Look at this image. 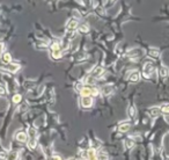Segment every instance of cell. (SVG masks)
Returning <instances> with one entry per match:
<instances>
[{"mask_svg":"<svg viewBox=\"0 0 169 160\" xmlns=\"http://www.w3.org/2000/svg\"><path fill=\"white\" fill-rule=\"evenodd\" d=\"M154 70H155L154 63L146 62L145 65H144V70H143V77L145 78V79H150L151 74L154 72Z\"/></svg>","mask_w":169,"mask_h":160,"instance_id":"1","label":"cell"},{"mask_svg":"<svg viewBox=\"0 0 169 160\" xmlns=\"http://www.w3.org/2000/svg\"><path fill=\"white\" fill-rule=\"evenodd\" d=\"M78 27H79V22H78L77 19H72L68 20L67 24H66V30L68 33H75V30H78Z\"/></svg>","mask_w":169,"mask_h":160,"instance_id":"2","label":"cell"},{"mask_svg":"<svg viewBox=\"0 0 169 160\" xmlns=\"http://www.w3.org/2000/svg\"><path fill=\"white\" fill-rule=\"evenodd\" d=\"M103 74H104V68H102V66H96V68L92 71V73H91V76H92L93 78H95V79L102 78Z\"/></svg>","mask_w":169,"mask_h":160,"instance_id":"3","label":"cell"},{"mask_svg":"<svg viewBox=\"0 0 169 160\" xmlns=\"http://www.w3.org/2000/svg\"><path fill=\"white\" fill-rule=\"evenodd\" d=\"M81 107L82 108H91L93 106V97L92 96H83L81 97Z\"/></svg>","mask_w":169,"mask_h":160,"instance_id":"4","label":"cell"},{"mask_svg":"<svg viewBox=\"0 0 169 160\" xmlns=\"http://www.w3.org/2000/svg\"><path fill=\"white\" fill-rule=\"evenodd\" d=\"M15 138H16V141L20 142V143H26L27 139H28V135H27V132H24V131H18L16 135H15Z\"/></svg>","mask_w":169,"mask_h":160,"instance_id":"5","label":"cell"},{"mask_svg":"<svg viewBox=\"0 0 169 160\" xmlns=\"http://www.w3.org/2000/svg\"><path fill=\"white\" fill-rule=\"evenodd\" d=\"M20 66L19 64H15V63H10V64H6V70L8 71V72L10 73H15V72H18L20 70Z\"/></svg>","mask_w":169,"mask_h":160,"instance_id":"6","label":"cell"},{"mask_svg":"<svg viewBox=\"0 0 169 160\" xmlns=\"http://www.w3.org/2000/svg\"><path fill=\"white\" fill-rule=\"evenodd\" d=\"M148 114H150L151 117L155 118V117H159L160 116L161 110H160L159 107H152V108H150V110H148Z\"/></svg>","mask_w":169,"mask_h":160,"instance_id":"7","label":"cell"},{"mask_svg":"<svg viewBox=\"0 0 169 160\" xmlns=\"http://www.w3.org/2000/svg\"><path fill=\"white\" fill-rule=\"evenodd\" d=\"M131 129V124L129 122H123L121 123L119 125H118V131L119 132H126V131H129Z\"/></svg>","mask_w":169,"mask_h":160,"instance_id":"8","label":"cell"},{"mask_svg":"<svg viewBox=\"0 0 169 160\" xmlns=\"http://www.w3.org/2000/svg\"><path fill=\"white\" fill-rule=\"evenodd\" d=\"M62 57H63V51H62V49L51 51V58L54 59V60H58V59H60Z\"/></svg>","mask_w":169,"mask_h":160,"instance_id":"9","label":"cell"},{"mask_svg":"<svg viewBox=\"0 0 169 160\" xmlns=\"http://www.w3.org/2000/svg\"><path fill=\"white\" fill-rule=\"evenodd\" d=\"M87 154H88V160H97V153L96 150L92 147L87 151Z\"/></svg>","mask_w":169,"mask_h":160,"instance_id":"10","label":"cell"},{"mask_svg":"<svg viewBox=\"0 0 169 160\" xmlns=\"http://www.w3.org/2000/svg\"><path fill=\"white\" fill-rule=\"evenodd\" d=\"M1 60H2V63L5 64L12 63V55L10 52H4L1 55Z\"/></svg>","mask_w":169,"mask_h":160,"instance_id":"11","label":"cell"},{"mask_svg":"<svg viewBox=\"0 0 169 160\" xmlns=\"http://www.w3.org/2000/svg\"><path fill=\"white\" fill-rule=\"evenodd\" d=\"M78 31L80 33V34H88L89 33V27H88V24H79V27H78Z\"/></svg>","mask_w":169,"mask_h":160,"instance_id":"12","label":"cell"},{"mask_svg":"<svg viewBox=\"0 0 169 160\" xmlns=\"http://www.w3.org/2000/svg\"><path fill=\"white\" fill-rule=\"evenodd\" d=\"M80 95H81V97L92 96V87H83L80 91Z\"/></svg>","mask_w":169,"mask_h":160,"instance_id":"13","label":"cell"},{"mask_svg":"<svg viewBox=\"0 0 169 160\" xmlns=\"http://www.w3.org/2000/svg\"><path fill=\"white\" fill-rule=\"evenodd\" d=\"M112 92H114V87H112L111 85H106V86L102 87V93H103L104 95H109V94H111Z\"/></svg>","mask_w":169,"mask_h":160,"instance_id":"14","label":"cell"},{"mask_svg":"<svg viewBox=\"0 0 169 160\" xmlns=\"http://www.w3.org/2000/svg\"><path fill=\"white\" fill-rule=\"evenodd\" d=\"M139 78H140L139 73L137 72V71H135V72H132L130 74V77H129V80H130L131 83H137V81L139 80Z\"/></svg>","mask_w":169,"mask_h":160,"instance_id":"15","label":"cell"},{"mask_svg":"<svg viewBox=\"0 0 169 160\" xmlns=\"http://www.w3.org/2000/svg\"><path fill=\"white\" fill-rule=\"evenodd\" d=\"M140 53H141V50H139V49H135V50H132V51H130V52L127 53V56L131 57V58H135V57H139V56H141Z\"/></svg>","mask_w":169,"mask_h":160,"instance_id":"16","label":"cell"},{"mask_svg":"<svg viewBox=\"0 0 169 160\" xmlns=\"http://www.w3.org/2000/svg\"><path fill=\"white\" fill-rule=\"evenodd\" d=\"M148 56L152 57V58H159L160 56L159 50H156V49H150V50H148Z\"/></svg>","mask_w":169,"mask_h":160,"instance_id":"17","label":"cell"},{"mask_svg":"<svg viewBox=\"0 0 169 160\" xmlns=\"http://www.w3.org/2000/svg\"><path fill=\"white\" fill-rule=\"evenodd\" d=\"M27 135L29 136V138H37V131L35 128H29L27 130Z\"/></svg>","mask_w":169,"mask_h":160,"instance_id":"18","label":"cell"},{"mask_svg":"<svg viewBox=\"0 0 169 160\" xmlns=\"http://www.w3.org/2000/svg\"><path fill=\"white\" fill-rule=\"evenodd\" d=\"M159 73H160V76H161L162 78L168 77V74H169V70H168V68H167V66H161V68H160Z\"/></svg>","mask_w":169,"mask_h":160,"instance_id":"19","label":"cell"},{"mask_svg":"<svg viewBox=\"0 0 169 160\" xmlns=\"http://www.w3.org/2000/svg\"><path fill=\"white\" fill-rule=\"evenodd\" d=\"M135 114H137V110H135V106H130L129 108H127V115H129V117H131V118H135Z\"/></svg>","mask_w":169,"mask_h":160,"instance_id":"20","label":"cell"},{"mask_svg":"<svg viewBox=\"0 0 169 160\" xmlns=\"http://www.w3.org/2000/svg\"><path fill=\"white\" fill-rule=\"evenodd\" d=\"M12 101H13V103L18 105V103H20V102L22 101V95H21L20 93H16V94H14V95L12 96Z\"/></svg>","mask_w":169,"mask_h":160,"instance_id":"21","label":"cell"},{"mask_svg":"<svg viewBox=\"0 0 169 160\" xmlns=\"http://www.w3.org/2000/svg\"><path fill=\"white\" fill-rule=\"evenodd\" d=\"M36 146H37V138H29V142H28V147H30L31 150H34Z\"/></svg>","mask_w":169,"mask_h":160,"instance_id":"22","label":"cell"},{"mask_svg":"<svg viewBox=\"0 0 169 160\" xmlns=\"http://www.w3.org/2000/svg\"><path fill=\"white\" fill-rule=\"evenodd\" d=\"M133 146H135V141H133L131 137L126 138L125 139V147H127V149H132Z\"/></svg>","mask_w":169,"mask_h":160,"instance_id":"23","label":"cell"},{"mask_svg":"<svg viewBox=\"0 0 169 160\" xmlns=\"http://www.w3.org/2000/svg\"><path fill=\"white\" fill-rule=\"evenodd\" d=\"M108 159H109V157H108V154H107L106 152L100 151L97 153V160H108Z\"/></svg>","mask_w":169,"mask_h":160,"instance_id":"24","label":"cell"},{"mask_svg":"<svg viewBox=\"0 0 169 160\" xmlns=\"http://www.w3.org/2000/svg\"><path fill=\"white\" fill-rule=\"evenodd\" d=\"M18 155H19V153H18L16 151H12L10 154H8L7 160H16L18 159Z\"/></svg>","mask_w":169,"mask_h":160,"instance_id":"25","label":"cell"},{"mask_svg":"<svg viewBox=\"0 0 169 160\" xmlns=\"http://www.w3.org/2000/svg\"><path fill=\"white\" fill-rule=\"evenodd\" d=\"M160 110H161V113H163L164 115H169V105H163V106H161Z\"/></svg>","mask_w":169,"mask_h":160,"instance_id":"26","label":"cell"},{"mask_svg":"<svg viewBox=\"0 0 169 160\" xmlns=\"http://www.w3.org/2000/svg\"><path fill=\"white\" fill-rule=\"evenodd\" d=\"M95 80H96V79H95V78H93L92 76L89 74V76L86 77V79H85V83L86 84H94L95 83Z\"/></svg>","mask_w":169,"mask_h":160,"instance_id":"27","label":"cell"},{"mask_svg":"<svg viewBox=\"0 0 169 160\" xmlns=\"http://www.w3.org/2000/svg\"><path fill=\"white\" fill-rule=\"evenodd\" d=\"M50 48H51V51H53V50H59V49H60V44H59L58 42H53Z\"/></svg>","mask_w":169,"mask_h":160,"instance_id":"28","label":"cell"},{"mask_svg":"<svg viewBox=\"0 0 169 160\" xmlns=\"http://www.w3.org/2000/svg\"><path fill=\"white\" fill-rule=\"evenodd\" d=\"M7 158H8V154L6 153V151H0V160H7Z\"/></svg>","mask_w":169,"mask_h":160,"instance_id":"29","label":"cell"},{"mask_svg":"<svg viewBox=\"0 0 169 160\" xmlns=\"http://www.w3.org/2000/svg\"><path fill=\"white\" fill-rule=\"evenodd\" d=\"M99 94H100V91H99V88L92 87V96H97Z\"/></svg>","mask_w":169,"mask_h":160,"instance_id":"30","label":"cell"},{"mask_svg":"<svg viewBox=\"0 0 169 160\" xmlns=\"http://www.w3.org/2000/svg\"><path fill=\"white\" fill-rule=\"evenodd\" d=\"M87 58H88L87 53H81V56H79V57H78V60H79V62H81V60H83V59H87Z\"/></svg>","mask_w":169,"mask_h":160,"instance_id":"31","label":"cell"},{"mask_svg":"<svg viewBox=\"0 0 169 160\" xmlns=\"http://www.w3.org/2000/svg\"><path fill=\"white\" fill-rule=\"evenodd\" d=\"M83 87H85V85H83L82 83H78L77 85H75V88H77V89L79 91V92H80V91H81V89H82Z\"/></svg>","mask_w":169,"mask_h":160,"instance_id":"32","label":"cell"},{"mask_svg":"<svg viewBox=\"0 0 169 160\" xmlns=\"http://www.w3.org/2000/svg\"><path fill=\"white\" fill-rule=\"evenodd\" d=\"M4 50H5V43L0 41V55L4 52Z\"/></svg>","mask_w":169,"mask_h":160,"instance_id":"33","label":"cell"},{"mask_svg":"<svg viewBox=\"0 0 169 160\" xmlns=\"http://www.w3.org/2000/svg\"><path fill=\"white\" fill-rule=\"evenodd\" d=\"M50 160H62V158H60L59 155H53V157H51Z\"/></svg>","mask_w":169,"mask_h":160,"instance_id":"34","label":"cell"},{"mask_svg":"<svg viewBox=\"0 0 169 160\" xmlns=\"http://www.w3.org/2000/svg\"><path fill=\"white\" fill-rule=\"evenodd\" d=\"M116 2V0H108V6H111V5H114Z\"/></svg>","mask_w":169,"mask_h":160,"instance_id":"35","label":"cell"},{"mask_svg":"<svg viewBox=\"0 0 169 160\" xmlns=\"http://www.w3.org/2000/svg\"><path fill=\"white\" fill-rule=\"evenodd\" d=\"M68 160H75V159H68Z\"/></svg>","mask_w":169,"mask_h":160,"instance_id":"36","label":"cell"},{"mask_svg":"<svg viewBox=\"0 0 169 160\" xmlns=\"http://www.w3.org/2000/svg\"><path fill=\"white\" fill-rule=\"evenodd\" d=\"M167 160H169V159H167Z\"/></svg>","mask_w":169,"mask_h":160,"instance_id":"37","label":"cell"}]
</instances>
